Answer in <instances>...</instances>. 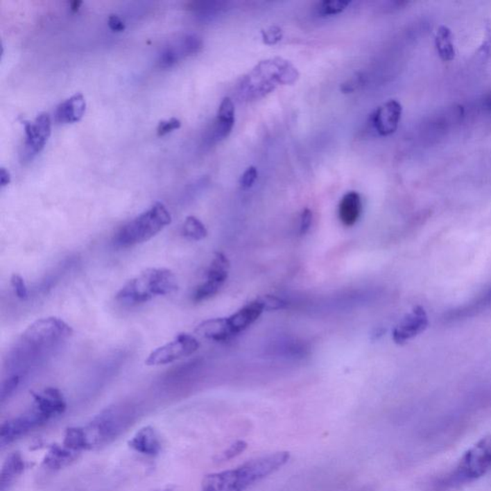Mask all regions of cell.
Masks as SVG:
<instances>
[{
    "label": "cell",
    "instance_id": "cell-23",
    "mask_svg": "<svg viewBox=\"0 0 491 491\" xmlns=\"http://www.w3.org/2000/svg\"><path fill=\"white\" fill-rule=\"evenodd\" d=\"M230 268V263L227 257L222 252H216L207 270L205 282L214 283L222 287L229 277Z\"/></svg>",
    "mask_w": 491,
    "mask_h": 491
},
{
    "label": "cell",
    "instance_id": "cell-37",
    "mask_svg": "<svg viewBox=\"0 0 491 491\" xmlns=\"http://www.w3.org/2000/svg\"><path fill=\"white\" fill-rule=\"evenodd\" d=\"M107 24H109L110 28L114 32H121L125 30V24L117 15H110L109 19H107Z\"/></svg>",
    "mask_w": 491,
    "mask_h": 491
},
{
    "label": "cell",
    "instance_id": "cell-2",
    "mask_svg": "<svg viewBox=\"0 0 491 491\" xmlns=\"http://www.w3.org/2000/svg\"><path fill=\"white\" fill-rule=\"evenodd\" d=\"M72 328L59 318L37 320L22 333L12 350V361L21 365L35 362L71 336Z\"/></svg>",
    "mask_w": 491,
    "mask_h": 491
},
{
    "label": "cell",
    "instance_id": "cell-18",
    "mask_svg": "<svg viewBox=\"0 0 491 491\" xmlns=\"http://www.w3.org/2000/svg\"><path fill=\"white\" fill-rule=\"evenodd\" d=\"M196 332L205 339L213 342H225L234 337L230 330L227 318H217L205 320L198 325Z\"/></svg>",
    "mask_w": 491,
    "mask_h": 491
},
{
    "label": "cell",
    "instance_id": "cell-34",
    "mask_svg": "<svg viewBox=\"0 0 491 491\" xmlns=\"http://www.w3.org/2000/svg\"><path fill=\"white\" fill-rule=\"evenodd\" d=\"M258 176V172L257 168L252 166L248 168L242 175L241 179H240V187L242 189H249L254 185L255 180H257Z\"/></svg>",
    "mask_w": 491,
    "mask_h": 491
},
{
    "label": "cell",
    "instance_id": "cell-36",
    "mask_svg": "<svg viewBox=\"0 0 491 491\" xmlns=\"http://www.w3.org/2000/svg\"><path fill=\"white\" fill-rule=\"evenodd\" d=\"M312 212L309 209L302 210L300 215V234L303 235L307 234L312 224Z\"/></svg>",
    "mask_w": 491,
    "mask_h": 491
},
{
    "label": "cell",
    "instance_id": "cell-4",
    "mask_svg": "<svg viewBox=\"0 0 491 491\" xmlns=\"http://www.w3.org/2000/svg\"><path fill=\"white\" fill-rule=\"evenodd\" d=\"M177 290V277L171 270L150 268L130 279L117 293V300L126 305L141 304Z\"/></svg>",
    "mask_w": 491,
    "mask_h": 491
},
{
    "label": "cell",
    "instance_id": "cell-5",
    "mask_svg": "<svg viewBox=\"0 0 491 491\" xmlns=\"http://www.w3.org/2000/svg\"><path fill=\"white\" fill-rule=\"evenodd\" d=\"M171 222V214L166 207L162 203L156 202L139 216L120 227L114 235V244L120 248H130L149 241Z\"/></svg>",
    "mask_w": 491,
    "mask_h": 491
},
{
    "label": "cell",
    "instance_id": "cell-15",
    "mask_svg": "<svg viewBox=\"0 0 491 491\" xmlns=\"http://www.w3.org/2000/svg\"><path fill=\"white\" fill-rule=\"evenodd\" d=\"M86 107L87 103L84 95L81 92H77L57 107L55 119L59 123L79 121L85 114Z\"/></svg>",
    "mask_w": 491,
    "mask_h": 491
},
{
    "label": "cell",
    "instance_id": "cell-33",
    "mask_svg": "<svg viewBox=\"0 0 491 491\" xmlns=\"http://www.w3.org/2000/svg\"><path fill=\"white\" fill-rule=\"evenodd\" d=\"M180 125H182V122L176 117H172V119L168 120H162V121L159 123V126H157V135L162 137V135H166L168 132L174 131V130L179 129Z\"/></svg>",
    "mask_w": 491,
    "mask_h": 491
},
{
    "label": "cell",
    "instance_id": "cell-12",
    "mask_svg": "<svg viewBox=\"0 0 491 491\" xmlns=\"http://www.w3.org/2000/svg\"><path fill=\"white\" fill-rule=\"evenodd\" d=\"M33 407L49 420L66 412V399L56 388H45L41 392L33 393Z\"/></svg>",
    "mask_w": 491,
    "mask_h": 491
},
{
    "label": "cell",
    "instance_id": "cell-3",
    "mask_svg": "<svg viewBox=\"0 0 491 491\" xmlns=\"http://www.w3.org/2000/svg\"><path fill=\"white\" fill-rule=\"evenodd\" d=\"M135 410L131 404H117L103 410L87 425L79 428L83 450L98 449L114 442L134 423Z\"/></svg>",
    "mask_w": 491,
    "mask_h": 491
},
{
    "label": "cell",
    "instance_id": "cell-1",
    "mask_svg": "<svg viewBox=\"0 0 491 491\" xmlns=\"http://www.w3.org/2000/svg\"><path fill=\"white\" fill-rule=\"evenodd\" d=\"M288 452H277L248 460L232 470L205 476L202 491H245L255 483L274 474L289 460Z\"/></svg>",
    "mask_w": 491,
    "mask_h": 491
},
{
    "label": "cell",
    "instance_id": "cell-28",
    "mask_svg": "<svg viewBox=\"0 0 491 491\" xmlns=\"http://www.w3.org/2000/svg\"><path fill=\"white\" fill-rule=\"evenodd\" d=\"M180 59H182V56L178 51L177 47L169 45V46L165 47L162 50L157 62H159V66L162 69H168V67H171L175 64H177Z\"/></svg>",
    "mask_w": 491,
    "mask_h": 491
},
{
    "label": "cell",
    "instance_id": "cell-38",
    "mask_svg": "<svg viewBox=\"0 0 491 491\" xmlns=\"http://www.w3.org/2000/svg\"><path fill=\"white\" fill-rule=\"evenodd\" d=\"M10 182H11V174H10L8 170L4 167L0 168V184H1V187H6V185L10 184Z\"/></svg>",
    "mask_w": 491,
    "mask_h": 491
},
{
    "label": "cell",
    "instance_id": "cell-26",
    "mask_svg": "<svg viewBox=\"0 0 491 491\" xmlns=\"http://www.w3.org/2000/svg\"><path fill=\"white\" fill-rule=\"evenodd\" d=\"M203 41L201 37L195 34L185 35L179 42L177 47L182 57L196 54L201 50Z\"/></svg>",
    "mask_w": 491,
    "mask_h": 491
},
{
    "label": "cell",
    "instance_id": "cell-20",
    "mask_svg": "<svg viewBox=\"0 0 491 491\" xmlns=\"http://www.w3.org/2000/svg\"><path fill=\"white\" fill-rule=\"evenodd\" d=\"M362 212V202L357 192H348L343 197L339 205L341 222L347 227L355 225Z\"/></svg>",
    "mask_w": 491,
    "mask_h": 491
},
{
    "label": "cell",
    "instance_id": "cell-41",
    "mask_svg": "<svg viewBox=\"0 0 491 491\" xmlns=\"http://www.w3.org/2000/svg\"><path fill=\"white\" fill-rule=\"evenodd\" d=\"M162 491H173V488H165V490H162Z\"/></svg>",
    "mask_w": 491,
    "mask_h": 491
},
{
    "label": "cell",
    "instance_id": "cell-27",
    "mask_svg": "<svg viewBox=\"0 0 491 491\" xmlns=\"http://www.w3.org/2000/svg\"><path fill=\"white\" fill-rule=\"evenodd\" d=\"M350 1L344 0H325L319 5V12L322 16H335L345 11L350 5Z\"/></svg>",
    "mask_w": 491,
    "mask_h": 491
},
{
    "label": "cell",
    "instance_id": "cell-25",
    "mask_svg": "<svg viewBox=\"0 0 491 491\" xmlns=\"http://www.w3.org/2000/svg\"><path fill=\"white\" fill-rule=\"evenodd\" d=\"M182 234L190 240L201 241L207 236V230L198 218L189 216L182 225Z\"/></svg>",
    "mask_w": 491,
    "mask_h": 491
},
{
    "label": "cell",
    "instance_id": "cell-16",
    "mask_svg": "<svg viewBox=\"0 0 491 491\" xmlns=\"http://www.w3.org/2000/svg\"><path fill=\"white\" fill-rule=\"evenodd\" d=\"M234 103L229 97H225L220 105L217 119L213 126L212 139L214 141H221L229 137L234 126Z\"/></svg>",
    "mask_w": 491,
    "mask_h": 491
},
{
    "label": "cell",
    "instance_id": "cell-24",
    "mask_svg": "<svg viewBox=\"0 0 491 491\" xmlns=\"http://www.w3.org/2000/svg\"><path fill=\"white\" fill-rule=\"evenodd\" d=\"M436 47L442 61L451 62L455 59L456 51L453 34L447 26H440L436 36Z\"/></svg>",
    "mask_w": 491,
    "mask_h": 491
},
{
    "label": "cell",
    "instance_id": "cell-11",
    "mask_svg": "<svg viewBox=\"0 0 491 491\" xmlns=\"http://www.w3.org/2000/svg\"><path fill=\"white\" fill-rule=\"evenodd\" d=\"M402 114V104L395 100H390L378 107L372 114L373 127L383 137L393 135L397 130Z\"/></svg>",
    "mask_w": 491,
    "mask_h": 491
},
{
    "label": "cell",
    "instance_id": "cell-42",
    "mask_svg": "<svg viewBox=\"0 0 491 491\" xmlns=\"http://www.w3.org/2000/svg\"><path fill=\"white\" fill-rule=\"evenodd\" d=\"M491 37V36H490Z\"/></svg>",
    "mask_w": 491,
    "mask_h": 491
},
{
    "label": "cell",
    "instance_id": "cell-7",
    "mask_svg": "<svg viewBox=\"0 0 491 491\" xmlns=\"http://www.w3.org/2000/svg\"><path fill=\"white\" fill-rule=\"evenodd\" d=\"M490 465L491 435H488L465 453L456 472L463 480H475L482 477Z\"/></svg>",
    "mask_w": 491,
    "mask_h": 491
},
{
    "label": "cell",
    "instance_id": "cell-17",
    "mask_svg": "<svg viewBox=\"0 0 491 491\" xmlns=\"http://www.w3.org/2000/svg\"><path fill=\"white\" fill-rule=\"evenodd\" d=\"M26 463L19 452H12L7 457L0 473V491L8 490L24 472Z\"/></svg>",
    "mask_w": 491,
    "mask_h": 491
},
{
    "label": "cell",
    "instance_id": "cell-9",
    "mask_svg": "<svg viewBox=\"0 0 491 491\" xmlns=\"http://www.w3.org/2000/svg\"><path fill=\"white\" fill-rule=\"evenodd\" d=\"M25 141L21 156L24 162H31L37 153L44 149L51 135V119L49 114L42 112L34 122L24 121Z\"/></svg>",
    "mask_w": 491,
    "mask_h": 491
},
{
    "label": "cell",
    "instance_id": "cell-22",
    "mask_svg": "<svg viewBox=\"0 0 491 491\" xmlns=\"http://www.w3.org/2000/svg\"><path fill=\"white\" fill-rule=\"evenodd\" d=\"M491 305V287L483 291L482 294L478 295L473 302L468 303L467 305H463V307L454 310V312L450 313L448 315L449 320H460V318L470 317L477 314L478 312L482 310L487 309Z\"/></svg>",
    "mask_w": 491,
    "mask_h": 491
},
{
    "label": "cell",
    "instance_id": "cell-31",
    "mask_svg": "<svg viewBox=\"0 0 491 491\" xmlns=\"http://www.w3.org/2000/svg\"><path fill=\"white\" fill-rule=\"evenodd\" d=\"M247 447V442H245L244 440H238V442H234V445H230V448H227V450L224 451V452L219 456L218 460H221V462L232 460V458L242 454Z\"/></svg>",
    "mask_w": 491,
    "mask_h": 491
},
{
    "label": "cell",
    "instance_id": "cell-39",
    "mask_svg": "<svg viewBox=\"0 0 491 491\" xmlns=\"http://www.w3.org/2000/svg\"><path fill=\"white\" fill-rule=\"evenodd\" d=\"M82 3V1H77V0L70 2V9H71L72 11H77V10L80 8V6H81Z\"/></svg>",
    "mask_w": 491,
    "mask_h": 491
},
{
    "label": "cell",
    "instance_id": "cell-8",
    "mask_svg": "<svg viewBox=\"0 0 491 491\" xmlns=\"http://www.w3.org/2000/svg\"><path fill=\"white\" fill-rule=\"evenodd\" d=\"M199 347V341L194 336L180 333L172 342L153 350L145 364L150 367L171 364L175 361L194 354Z\"/></svg>",
    "mask_w": 491,
    "mask_h": 491
},
{
    "label": "cell",
    "instance_id": "cell-30",
    "mask_svg": "<svg viewBox=\"0 0 491 491\" xmlns=\"http://www.w3.org/2000/svg\"><path fill=\"white\" fill-rule=\"evenodd\" d=\"M21 375L12 374L11 377L6 379L3 384H2L1 388V402L3 403L5 400L8 399L10 397L15 393L17 388L19 387V383H21Z\"/></svg>",
    "mask_w": 491,
    "mask_h": 491
},
{
    "label": "cell",
    "instance_id": "cell-10",
    "mask_svg": "<svg viewBox=\"0 0 491 491\" xmlns=\"http://www.w3.org/2000/svg\"><path fill=\"white\" fill-rule=\"evenodd\" d=\"M49 422L36 408L32 407L28 412L21 413L17 417L7 420L0 428V445L1 447L11 445L29 432Z\"/></svg>",
    "mask_w": 491,
    "mask_h": 491
},
{
    "label": "cell",
    "instance_id": "cell-19",
    "mask_svg": "<svg viewBox=\"0 0 491 491\" xmlns=\"http://www.w3.org/2000/svg\"><path fill=\"white\" fill-rule=\"evenodd\" d=\"M79 454L78 451L70 449L66 445H55L45 455L44 465L51 470H62L74 463L78 458Z\"/></svg>",
    "mask_w": 491,
    "mask_h": 491
},
{
    "label": "cell",
    "instance_id": "cell-6",
    "mask_svg": "<svg viewBox=\"0 0 491 491\" xmlns=\"http://www.w3.org/2000/svg\"><path fill=\"white\" fill-rule=\"evenodd\" d=\"M299 74L290 62L282 59L260 62L246 80V92L254 96H263L274 90L277 84H293Z\"/></svg>",
    "mask_w": 491,
    "mask_h": 491
},
{
    "label": "cell",
    "instance_id": "cell-14",
    "mask_svg": "<svg viewBox=\"0 0 491 491\" xmlns=\"http://www.w3.org/2000/svg\"><path fill=\"white\" fill-rule=\"evenodd\" d=\"M264 312V307L257 299L246 305L235 314L227 317L230 330L236 336L250 327Z\"/></svg>",
    "mask_w": 491,
    "mask_h": 491
},
{
    "label": "cell",
    "instance_id": "cell-21",
    "mask_svg": "<svg viewBox=\"0 0 491 491\" xmlns=\"http://www.w3.org/2000/svg\"><path fill=\"white\" fill-rule=\"evenodd\" d=\"M426 325L425 318L422 314L409 316L406 318L402 322V325H398L393 331V340L398 344H402L410 338L413 337L417 333H420Z\"/></svg>",
    "mask_w": 491,
    "mask_h": 491
},
{
    "label": "cell",
    "instance_id": "cell-40",
    "mask_svg": "<svg viewBox=\"0 0 491 491\" xmlns=\"http://www.w3.org/2000/svg\"><path fill=\"white\" fill-rule=\"evenodd\" d=\"M383 333H384V330L380 329V328H378V329L374 330V331L372 332V340L379 339L381 336L383 335Z\"/></svg>",
    "mask_w": 491,
    "mask_h": 491
},
{
    "label": "cell",
    "instance_id": "cell-32",
    "mask_svg": "<svg viewBox=\"0 0 491 491\" xmlns=\"http://www.w3.org/2000/svg\"><path fill=\"white\" fill-rule=\"evenodd\" d=\"M11 284L12 289L15 291V294L19 300H25L28 298V290H27L26 284L24 279L21 275L14 274L11 277Z\"/></svg>",
    "mask_w": 491,
    "mask_h": 491
},
{
    "label": "cell",
    "instance_id": "cell-29",
    "mask_svg": "<svg viewBox=\"0 0 491 491\" xmlns=\"http://www.w3.org/2000/svg\"><path fill=\"white\" fill-rule=\"evenodd\" d=\"M261 302L264 310L267 311H275V310L284 309L287 307L288 303L279 299V298L275 297V295H262V297L258 298L257 299Z\"/></svg>",
    "mask_w": 491,
    "mask_h": 491
},
{
    "label": "cell",
    "instance_id": "cell-13",
    "mask_svg": "<svg viewBox=\"0 0 491 491\" xmlns=\"http://www.w3.org/2000/svg\"><path fill=\"white\" fill-rule=\"evenodd\" d=\"M129 447L140 454L155 457L162 451V440L153 426H144L129 440Z\"/></svg>",
    "mask_w": 491,
    "mask_h": 491
},
{
    "label": "cell",
    "instance_id": "cell-35",
    "mask_svg": "<svg viewBox=\"0 0 491 491\" xmlns=\"http://www.w3.org/2000/svg\"><path fill=\"white\" fill-rule=\"evenodd\" d=\"M262 37L265 44H275L282 39V31L279 27H270V28L262 31Z\"/></svg>",
    "mask_w": 491,
    "mask_h": 491
}]
</instances>
